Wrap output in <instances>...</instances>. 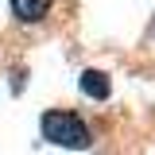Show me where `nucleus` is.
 <instances>
[{"label":"nucleus","instance_id":"obj_2","mask_svg":"<svg viewBox=\"0 0 155 155\" xmlns=\"http://www.w3.org/2000/svg\"><path fill=\"white\" fill-rule=\"evenodd\" d=\"M51 8H54V0H12V16L19 23H39L51 16Z\"/></svg>","mask_w":155,"mask_h":155},{"label":"nucleus","instance_id":"obj_3","mask_svg":"<svg viewBox=\"0 0 155 155\" xmlns=\"http://www.w3.org/2000/svg\"><path fill=\"white\" fill-rule=\"evenodd\" d=\"M81 93L85 97H93V101H105V97L113 93V85H109V78L101 74V70H81Z\"/></svg>","mask_w":155,"mask_h":155},{"label":"nucleus","instance_id":"obj_1","mask_svg":"<svg viewBox=\"0 0 155 155\" xmlns=\"http://www.w3.org/2000/svg\"><path fill=\"white\" fill-rule=\"evenodd\" d=\"M39 128H43V140L47 143H54V147H70V151H85L89 147V128H85V120L70 109H47L43 120H39Z\"/></svg>","mask_w":155,"mask_h":155}]
</instances>
